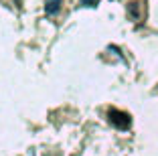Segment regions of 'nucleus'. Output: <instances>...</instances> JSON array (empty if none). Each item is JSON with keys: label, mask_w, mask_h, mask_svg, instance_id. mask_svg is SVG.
Segmentation results:
<instances>
[{"label": "nucleus", "mask_w": 158, "mask_h": 156, "mask_svg": "<svg viewBox=\"0 0 158 156\" xmlns=\"http://www.w3.org/2000/svg\"><path fill=\"white\" fill-rule=\"evenodd\" d=\"M99 0H81V4H85V6H95Z\"/></svg>", "instance_id": "nucleus-4"}, {"label": "nucleus", "mask_w": 158, "mask_h": 156, "mask_svg": "<svg viewBox=\"0 0 158 156\" xmlns=\"http://www.w3.org/2000/svg\"><path fill=\"white\" fill-rule=\"evenodd\" d=\"M59 8H61V0H49V2H47V6H45L47 14H55V12H59Z\"/></svg>", "instance_id": "nucleus-2"}, {"label": "nucleus", "mask_w": 158, "mask_h": 156, "mask_svg": "<svg viewBox=\"0 0 158 156\" xmlns=\"http://www.w3.org/2000/svg\"><path fill=\"white\" fill-rule=\"evenodd\" d=\"M130 14H132V16H138V6H136V2L130 4Z\"/></svg>", "instance_id": "nucleus-3"}, {"label": "nucleus", "mask_w": 158, "mask_h": 156, "mask_svg": "<svg viewBox=\"0 0 158 156\" xmlns=\"http://www.w3.org/2000/svg\"><path fill=\"white\" fill-rule=\"evenodd\" d=\"M107 120H110V124L116 126L118 130H128L130 124H132L130 114H126V112H122V110H116V108H112V110L107 112Z\"/></svg>", "instance_id": "nucleus-1"}]
</instances>
